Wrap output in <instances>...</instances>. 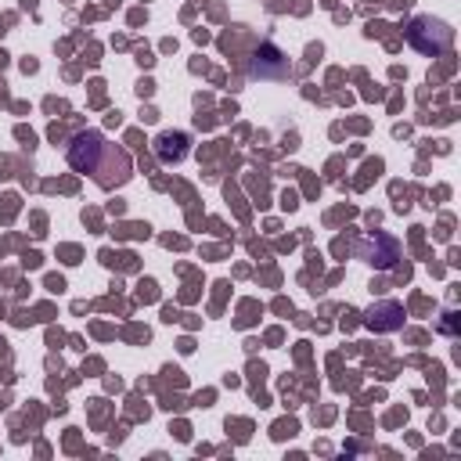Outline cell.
Here are the masks:
<instances>
[{"mask_svg":"<svg viewBox=\"0 0 461 461\" xmlns=\"http://www.w3.org/2000/svg\"><path fill=\"white\" fill-rule=\"evenodd\" d=\"M407 36L421 54H443L454 40V29L447 22H436V18H414Z\"/></svg>","mask_w":461,"mask_h":461,"instance_id":"7a4b0ae2","label":"cell"},{"mask_svg":"<svg viewBox=\"0 0 461 461\" xmlns=\"http://www.w3.org/2000/svg\"><path fill=\"white\" fill-rule=\"evenodd\" d=\"M364 324H367V328H375V331H393V328H400V324H403V306H400V303H393V299H385V303H378V306H371V310H367Z\"/></svg>","mask_w":461,"mask_h":461,"instance_id":"3957f363","label":"cell"},{"mask_svg":"<svg viewBox=\"0 0 461 461\" xmlns=\"http://www.w3.org/2000/svg\"><path fill=\"white\" fill-rule=\"evenodd\" d=\"M108 140L97 133V130H86V133H76V140L68 144V166L79 169V173H97L101 169V158L108 155Z\"/></svg>","mask_w":461,"mask_h":461,"instance_id":"6da1fadb","label":"cell"},{"mask_svg":"<svg viewBox=\"0 0 461 461\" xmlns=\"http://www.w3.org/2000/svg\"><path fill=\"white\" fill-rule=\"evenodd\" d=\"M191 140H187V133H158L155 137V155L162 158V162H184L187 158V148Z\"/></svg>","mask_w":461,"mask_h":461,"instance_id":"277c9868","label":"cell"}]
</instances>
